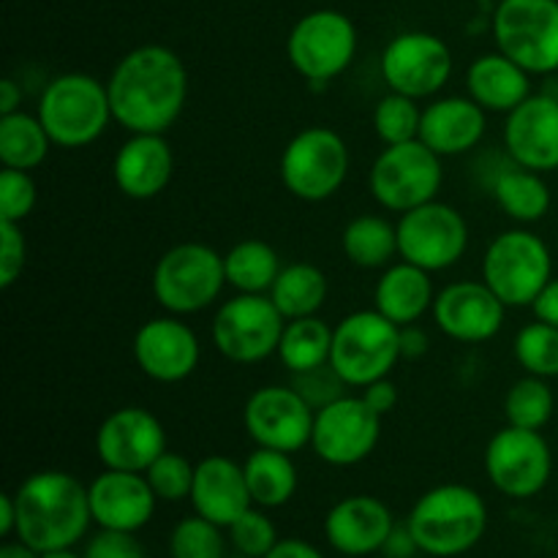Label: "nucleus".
Listing matches in <instances>:
<instances>
[{"label":"nucleus","mask_w":558,"mask_h":558,"mask_svg":"<svg viewBox=\"0 0 558 558\" xmlns=\"http://www.w3.org/2000/svg\"><path fill=\"white\" fill-rule=\"evenodd\" d=\"M287 319L270 294H234L213 316V347L238 365H256L278 354Z\"/></svg>","instance_id":"9b49d317"},{"label":"nucleus","mask_w":558,"mask_h":558,"mask_svg":"<svg viewBox=\"0 0 558 558\" xmlns=\"http://www.w3.org/2000/svg\"><path fill=\"white\" fill-rule=\"evenodd\" d=\"M16 534V505L14 494L0 496V537Z\"/></svg>","instance_id":"603ef678"},{"label":"nucleus","mask_w":558,"mask_h":558,"mask_svg":"<svg viewBox=\"0 0 558 558\" xmlns=\"http://www.w3.org/2000/svg\"><path fill=\"white\" fill-rule=\"evenodd\" d=\"M316 412L292 385H267L251 392L243 409V425L256 447L300 452L311 447Z\"/></svg>","instance_id":"f3484780"},{"label":"nucleus","mask_w":558,"mask_h":558,"mask_svg":"<svg viewBox=\"0 0 558 558\" xmlns=\"http://www.w3.org/2000/svg\"><path fill=\"white\" fill-rule=\"evenodd\" d=\"M363 401L374 409L379 417H387L392 409L398 407V390L390 379H379V381H371L368 387H363Z\"/></svg>","instance_id":"49530a36"},{"label":"nucleus","mask_w":558,"mask_h":558,"mask_svg":"<svg viewBox=\"0 0 558 558\" xmlns=\"http://www.w3.org/2000/svg\"><path fill=\"white\" fill-rule=\"evenodd\" d=\"M41 558H85V556H76L71 548H63V550H49V554H41Z\"/></svg>","instance_id":"5fc2aeb1"},{"label":"nucleus","mask_w":558,"mask_h":558,"mask_svg":"<svg viewBox=\"0 0 558 558\" xmlns=\"http://www.w3.org/2000/svg\"><path fill=\"white\" fill-rule=\"evenodd\" d=\"M292 387L305 398L314 412L325 409L327 403L338 401L343 396V387H349L347 381L338 376V371L330 363L319 365V368L303 371V374H292Z\"/></svg>","instance_id":"37998d69"},{"label":"nucleus","mask_w":558,"mask_h":558,"mask_svg":"<svg viewBox=\"0 0 558 558\" xmlns=\"http://www.w3.org/2000/svg\"><path fill=\"white\" fill-rule=\"evenodd\" d=\"M434 319L458 343H485L499 336L507 305L485 281L447 283L434 300Z\"/></svg>","instance_id":"aec40b11"},{"label":"nucleus","mask_w":558,"mask_h":558,"mask_svg":"<svg viewBox=\"0 0 558 558\" xmlns=\"http://www.w3.org/2000/svg\"><path fill=\"white\" fill-rule=\"evenodd\" d=\"M381 420L363 396H341L316 412L311 450L330 466H357L379 445Z\"/></svg>","instance_id":"dca6fc26"},{"label":"nucleus","mask_w":558,"mask_h":558,"mask_svg":"<svg viewBox=\"0 0 558 558\" xmlns=\"http://www.w3.org/2000/svg\"><path fill=\"white\" fill-rule=\"evenodd\" d=\"M490 485L510 499H532L554 474V452L543 430L505 425L485 447Z\"/></svg>","instance_id":"4468645a"},{"label":"nucleus","mask_w":558,"mask_h":558,"mask_svg":"<svg viewBox=\"0 0 558 558\" xmlns=\"http://www.w3.org/2000/svg\"><path fill=\"white\" fill-rule=\"evenodd\" d=\"M287 54L303 80L327 85L352 65L357 54V27L341 11H311L294 22L287 38Z\"/></svg>","instance_id":"f8f14e48"},{"label":"nucleus","mask_w":558,"mask_h":558,"mask_svg":"<svg viewBox=\"0 0 558 558\" xmlns=\"http://www.w3.org/2000/svg\"><path fill=\"white\" fill-rule=\"evenodd\" d=\"M167 452L161 420L142 407H120L96 430V456L104 469L145 474Z\"/></svg>","instance_id":"a211bd4d"},{"label":"nucleus","mask_w":558,"mask_h":558,"mask_svg":"<svg viewBox=\"0 0 558 558\" xmlns=\"http://www.w3.org/2000/svg\"><path fill=\"white\" fill-rule=\"evenodd\" d=\"M505 147L510 161L534 172L558 169V96L532 93L518 104L505 123Z\"/></svg>","instance_id":"412c9836"},{"label":"nucleus","mask_w":558,"mask_h":558,"mask_svg":"<svg viewBox=\"0 0 558 558\" xmlns=\"http://www.w3.org/2000/svg\"><path fill=\"white\" fill-rule=\"evenodd\" d=\"M401 360V327L376 308L354 311L332 327L330 365L349 387L387 379Z\"/></svg>","instance_id":"423d86ee"},{"label":"nucleus","mask_w":558,"mask_h":558,"mask_svg":"<svg viewBox=\"0 0 558 558\" xmlns=\"http://www.w3.org/2000/svg\"><path fill=\"white\" fill-rule=\"evenodd\" d=\"M330 283L327 276L316 265L308 262H294L278 272L276 283L270 289V300L281 311L283 319H303V316H316L325 305Z\"/></svg>","instance_id":"2f4dec72"},{"label":"nucleus","mask_w":558,"mask_h":558,"mask_svg":"<svg viewBox=\"0 0 558 558\" xmlns=\"http://www.w3.org/2000/svg\"><path fill=\"white\" fill-rule=\"evenodd\" d=\"M87 494H90L93 521L98 526L131 534L150 523L158 501L145 474L118 472V469H104L87 485Z\"/></svg>","instance_id":"4be33fe9"},{"label":"nucleus","mask_w":558,"mask_h":558,"mask_svg":"<svg viewBox=\"0 0 558 558\" xmlns=\"http://www.w3.org/2000/svg\"><path fill=\"white\" fill-rule=\"evenodd\" d=\"M554 278L548 243L529 229L496 234L483 256V281L507 308H532L545 283Z\"/></svg>","instance_id":"0eeeda50"},{"label":"nucleus","mask_w":558,"mask_h":558,"mask_svg":"<svg viewBox=\"0 0 558 558\" xmlns=\"http://www.w3.org/2000/svg\"><path fill=\"white\" fill-rule=\"evenodd\" d=\"M512 354L515 363L526 374L539 376V379H556L558 376V327L545 325V322H532L521 327L512 341Z\"/></svg>","instance_id":"e433bc0d"},{"label":"nucleus","mask_w":558,"mask_h":558,"mask_svg":"<svg viewBox=\"0 0 558 558\" xmlns=\"http://www.w3.org/2000/svg\"><path fill=\"white\" fill-rule=\"evenodd\" d=\"M332 352V327L319 316H303V319H289L283 327L281 343H278V357L289 374H303V371L319 368L330 363Z\"/></svg>","instance_id":"f704fd0d"},{"label":"nucleus","mask_w":558,"mask_h":558,"mask_svg":"<svg viewBox=\"0 0 558 558\" xmlns=\"http://www.w3.org/2000/svg\"><path fill=\"white\" fill-rule=\"evenodd\" d=\"M485 129V109L472 96H447L436 98L423 109L420 142H425L441 158L463 156L483 142Z\"/></svg>","instance_id":"a878e982"},{"label":"nucleus","mask_w":558,"mask_h":558,"mask_svg":"<svg viewBox=\"0 0 558 558\" xmlns=\"http://www.w3.org/2000/svg\"><path fill=\"white\" fill-rule=\"evenodd\" d=\"M0 558H41V554L25 543H5L3 548H0Z\"/></svg>","instance_id":"864d4df0"},{"label":"nucleus","mask_w":558,"mask_h":558,"mask_svg":"<svg viewBox=\"0 0 558 558\" xmlns=\"http://www.w3.org/2000/svg\"><path fill=\"white\" fill-rule=\"evenodd\" d=\"M196 466L189 458L178 456V452H163L161 458L153 461L145 477L150 483L153 494L161 501H183L191 499V488H194Z\"/></svg>","instance_id":"ea45409f"},{"label":"nucleus","mask_w":558,"mask_h":558,"mask_svg":"<svg viewBox=\"0 0 558 558\" xmlns=\"http://www.w3.org/2000/svg\"><path fill=\"white\" fill-rule=\"evenodd\" d=\"M229 537H232L234 548H238L240 554L251 558H265L278 545L276 526H272V521L265 512L256 510V505L251 507V510H245L243 515L229 526Z\"/></svg>","instance_id":"a19ab883"},{"label":"nucleus","mask_w":558,"mask_h":558,"mask_svg":"<svg viewBox=\"0 0 558 558\" xmlns=\"http://www.w3.org/2000/svg\"><path fill=\"white\" fill-rule=\"evenodd\" d=\"M16 537L38 554L74 548L93 521L90 494L69 472H36L14 490Z\"/></svg>","instance_id":"f03ea898"},{"label":"nucleus","mask_w":558,"mask_h":558,"mask_svg":"<svg viewBox=\"0 0 558 558\" xmlns=\"http://www.w3.org/2000/svg\"><path fill=\"white\" fill-rule=\"evenodd\" d=\"M341 248L363 270L387 267L398 256V229L381 216H357L343 227Z\"/></svg>","instance_id":"72a5a7b5"},{"label":"nucleus","mask_w":558,"mask_h":558,"mask_svg":"<svg viewBox=\"0 0 558 558\" xmlns=\"http://www.w3.org/2000/svg\"><path fill=\"white\" fill-rule=\"evenodd\" d=\"M398 229V256L428 272L450 270L469 248V223L447 202H425L414 210L401 213Z\"/></svg>","instance_id":"ddd939ff"},{"label":"nucleus","mask_w":558,"mask_h":558,"mask_svg":"<svg viewBox=\"0 0 558 558\" xmlns=\"http://www.w3.org/2000/svg\"><path fill=\"white\" fill-rule=\"evenodd\" d=\"M556 412V396L548 379L526 374L507 390L505 417L507 425L529 430H543Z\"/></svg>","instance_id":"c9c22d12"},{"label":"nucleus","mask_w":558,"mask_h":558,"mask_svg":"<svg viewBox=\"0 0 558 558\" xmlns=\"http://www.w3.org/2000/svg\"><path fill=\"white\" fill-rule=\"evenodd\" d=\"M434 281L430 272L412 262L387 265L374 289V303L381 316L396 322L398 327L417 325L425 311L434 308Z\"/></svg>","instance_id":"cd10ccee"},{"label":"nucleus","mask_w":558,"mask_h":558,"mask_svg":"<svg viewBox=\"0 0 558 558\" xmlns=\"http://www.w3.org/2000/svg\"><path fill=\"white\" fill-rule=\"evenodd\" d=\"M191 505L196 515L229 529L245 510L254 507L245 483V469L227 456H210L199 461L191 488Z\"/></svg>","instance_id":"393cba45"},{"label":"nucleus","mask_w":558,"mask_h":558,"mask_svg":"<svg viewBox=\"0 0 558 558\" xmlns=\"http://www.w3.org/2000/svg\"><path fill=\"white\" fill-rule=\"evenodd\" d=\"M425 352H428V336L417 325L401 327V357L420 360Z\"/></svg>","instance_id":"09e8293b"},{"label":"nucleus","mask_w":558,"mask_h":558,"mask_svg":"<svg viewBox=\"0 0 558 558\" xmlns=\"http://www.w3.org/2000/svg\"><path fill=\"white\" fill-rule=\"evenodd\" d=\"M532 311L534 319L558 327V278H550V281L545 283V289L532 303Z\"/></svg>","instance_id":"de8ad7c7"},{"label":"nucleus","mask_w":558,"mask_h":558,"mask_svg":"<svg viewBox=\"0 0 558 558\" xmlns=\"http://www.w3.org/2000/svg\"><path fill=\"white\" fill-rule=\"evenodd\" d=\"M49 150H52V140L38 114H27L22 109L0 114V163L5 169L33 172L47 161Z\"/></svg>","instance_id":"473e14b6"},{"label":"nucleus","mask_w":558,"mask_h":558,"mask_svg":"<svg viewBox=\"0 0 558 558\" xmlns=\"http://www.w3.org/2000/svg\"><path fill=\"white\" fill-rule=\"evenodd\" d=\"M349 147L338 131L311 125L289 140L281 156V180L292 196L303 202H325L347 183Z\"/></svg>","instance_id":"9d476101"},{"label":"nucleus","mask_w":558,"mask_h":558,"mask_svg":"<svg viewBox=\"0 0 558 558\" xmlns=\"http://www.w3.org/2000/svg\"><path fill=\"white\" fill-rule=\"evenodd\" d=\"M20 104H22V87L16 85L11 76L0 80V114L20 112Z\"/></svg>","instance_id":"3c124183"},{"label":"nucleus","mask_w":558,"mask_h":558,"mask_svg":"<svg viewBox=\"0 0 558 558\" xmlns=\"http://www.w3.org/2000/svg\"><path fill=\"white\" fill-rule=\"evenodd\" d=\"M494 41L529 74L558 71V0H501L494 11Z\"/></svg>","instance_id":"6e6552de"},{"label":"nucleus","mask_w":558,"mask_h":558,"mask_svg":"<svg viewBox=\"0 0 558 558\" xmlns=\"http://www.w3.org/2000/svg\"><path fill=\"white\" fill-rule=\"evenodd\" d=\"M265 558H325L314 545L303 543V539H278L276 548Z\"/></svg>","instance_id":"8fccbe9b"},{"label":"nucleus","mask_w":558,"mask_h":558,"mask_svg":"<svg viewBox=\"0 0 558 558\" xmlns=\"http://www.w3.org/2000/svg\"><path fill=\"white\" fill-rule=\"evenodd\" d=\"M158 305L172 316L210 308L227 283L223 256L205 243H178L158 256L150 278Z\"/></svg>","instance_id":"39448f33"},{"label":"nucleus","mask_w":558,"mask_h":558,"mask_svg":"<svg viewBox=\"0 0 558 558\" xmlns=\"http://www.w3.org/2000/svg\"><path fill=\"white\" fill-rule=\"evenodd\" d=\"M407 529L423 554L436 558L461 556L483 539L488 529V507L469 485H436L412 507Z\"/></svg>","instance_id":"7ed1b4c3"},{"label":"nucleus","mask_w":558,"mask_h":558,"mask_svg":"<svg viewBox=\"0 0 558 558\" xmlns=\"http://www.w3.org/2000/svg\"><path fill=\"white\" fill-rule=\"evenodd\" d=\"M136 365L158 385H178L196 371L202 347L196 332L180 316H156L136 330L131 343Z\"/></svg>","instance_id":"6ab92c4d"},{"label":"nucleus","mask_w":558,"mask_h":558,"mask_svg":"<svg viewBox=\"0 0 558 558\" xmlns=\"http://www.w3.org/2000/svg\"><path fill=\"white\" fill-rule=\"evenodd\" d=\"M85 558H145V550L131 532L101 529L87 543Z\"/></svg>","instance_id":"a18cd8bd"},{"label":"nucleus","mask_w":558,"mask_h":558,"mask_svg":"<svg viewBox=\"0 0 558 558\" xmlns=\"http://www.w3.org/2000/svg\"><path fill=\"white\" fill-rule=\"evenodd\" d=\"M112 118L129 134H167L189 101V71L163 44H145L118 60L107 82Z\"/></svg>","instance_id":"f257e3e1"},{"label":"nucleus","mask_w":558,"mask_h":558,"mask_svg":"<svg viewBox=\"0 0 558 558\" xmlns=\"http://www.w3.org/2000/svg\"><path fill=\"white\" fill-rule=\"evenodd\" d=\"M245 483H248L251 499L262 510L270 507H283L298 490V469H294L292 456L281 450H267L256 447L243 463Z\"/></svg>","instance_id":"c756f323"},{"label":"nucleus","mask_w":558,"mask_h":558,"mask_svg":"<svg viewBox=\"0 0 558 558\" xmlns=\"http://www.w3.org/2000/svg\"><path fill=\"white\" fill-rule=\"evenodd\" d=\"M381 80L392 93L434 98L452 76V52L445 38L425 31L398 33L381 52Z\"/></svg>","instance_id":"2eb2a0df"},{"label":"nucleus","mask_w":558,"mask_h":558,"mask_svg":"<svg viewBox=\"0 0 558 558\" xmlns=\"http://www.w3.org/2000/svg\"><path fill=\"white\" fill-rule=\"evenodd\" d=\"M466 90L485 112L510 114L532 96V74L496 49L472 60L466 69Z\"/></svg>","instance_id":"bb28decb"},{"label":"nucleus","mask_w":558,"mask_h":558,"mask_svg":"<svg viewBox=\"0 0 558 558\" xmlns=\"http://www.w3.org/2000/svg\"><path fill=\"white\" fill-rule=\"evenodd\" d=\"M420 123H423V109L417 98L401 96V93L390 90L385 98H379L374 109V131L385 145L420 140Z\"/></svg>","instance_id":"4c0bfd02"},{"label":"nucleus","mask_w":558,"mask_h":558,"mask_svg":"<svg viewBox=\"0 0 558 558\" xmlns=\"http://www.w3.org/2000/svg\"><path fill=\"white\" fill-rule=\"evenodd\" d=\"M27 265V243L22 223L0 221V287H14Z\"/></svg>","instance_id":"c03bdc74"},{"label":"nucleus","mask_w":558,"mask_h":558,"mask_svg":"<svg viewBox=\"0 0 558 558\" xmlns=\"http://www.w3.org/2000/svg\"><path fill=\"white\" fill-rule=\"evenodd\" d=\"M445 180L441 156L425 142L412 140L403 145H385L368 174V189L376 205L390 213H409L434 202Z\"/></svg>","instance_id":"1a4fd4ad"},{"label":"nucleus","mask_w":558,"mask_h":558,"mask_svg":"<svg viewBox=\"0 0 558 558\" xmlns=\"http://www.w3.org/2000/svg\"><path fill=\"white\" fill-rule=\"evenodd\" d=\"M227 283L238 294H270L278 272L283 270L278 251L265 240H240L223 254Z\"/></svg>","instance_id":"7c9ffc66"},{"label":"nucleus","mask_w":558,"mask_h":558,"mask_svg":"<svg viewBox=\"0 0 558 558\" xmlns=\"http://www.w3.org/2000/svg\"><path fill=\"white\" fill-rule=\"evenodd\" d=\"M120 194L145 202L167 191L174 178V153L163 134H131L112 163Z\"/></svg>","instance_id":"5701e85b"},{"label":"nucleus","mask_w":558,"mask_h":558,"mask_svg":"<svg viewBox=\"0 0 558 558\" xmlns=\"http://www.w3.org/2000/svg\"><path fill=\"white\" fill-rule=\"evenodd\" d=\"M38 120L47 129L52 145L80 150L101 140L112 123L107 82L82 71L60 74L47 82L36 107Z\"/></svg>","instance_id":"20e7f679"},{"label":"nucleus","mask_w":558,"mask_h":558,"mask_svg":"<svg viewBox=\"0 0 558 558\" xmlns=\"http://www.w3.org/2000/svg\"><path fill=\"white\" fill-rule=\"evenodd\" d=\"M172 558H223L221 526L207 518H183L169 537Z\"/></svg>","instance_id":"58836bf2"},{"label":"nucleus","mask_w":558,"mask_h":558,"mask_svg":"<svg viewBox=\"0 0 558 558\" xmlns=\"http://www.w3.org/2000/svg\"><path fill=\"white\" fill-rule=\"evenodd\" d=\"M490 194H494L496 205L518 223H537L550 210V189L543 174L518 167L515 161L494 174Z\"/></svg>","instance_id":"c85d7f7f"},{"label":"nucleus","mask_w":558,"mask_h":558,"mask_svg":"<svg viewBox=\"0 0 558 558\" xmlns=\"http://www.w3.org/2000/svg\"><path fill=\"white\" fill-rule=\"evenodd\" d=\"M38 199L31 172L5 169L0 172V221L22 223L33 213Z\"/></svg>","instance_id":"79ce46f5"},{"label":"nucleus","mask_w":558,"mask_h":558,"mask_svg":"<svg viewBox=\"0 0 558 558\" xmlns=\"http://www.w3.org/2000/svg\"><path fill=\"white\" fill-rule=\"evenodd\" d=\"M396 532L392 512L374 496H349L325 518L327 543L343 556H371Z\"/></svg>","instance_id":"b1692460"}]
</instances>
